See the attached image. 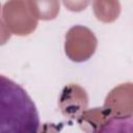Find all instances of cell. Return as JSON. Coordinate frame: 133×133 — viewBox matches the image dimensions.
<instances>
[{
  "instance_id": "2",
  "label": "cell",
  "mask_w": 133,
  "mask_h": 133,
  "mask_svg": "<svg viewBox=\"0 0 133 133\" xmlns=\"http://www.w3.org/2000/svg\"><path fill=\"white\" fill-rule=\"evenodd\" d=\"M99 133H133V114L110 119Z\"/></svg>"
},
{
  "instance_id": "1",
  "label": "cell",
  "mask_w": 133,
  "mask_h": 133,
  "mask_svg": "<svg viewBox=\"0 0 133 133\" xmlns=\"http://www.w3.org/2000/svg\"><path fill=\"white\" fill-rule=\"evenodd\" d=\"M0 133H38L37 108L17 82L0 76Z\"/></svg>"
}]
</instances>
